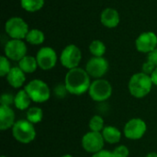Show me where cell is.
Masks as SVG:
<instances>
[{"mask_svg":"<svg viewBox=\"0 0 157 157\" xmlns=\"http://www.w3.org/2000/svg\"><path fill=\"white\" fill-rule=\"evenodd\" d=\"M150 76H151V79L153 81L154 86H157V67H155V69L154 70V72L152 73V75Z\"/></svg>","mask_w":157,"mask_h":157,"instance_id":"obj_32","label":"cell"},{"mask_svg":"<svg viewBox=\"0 0 157 157\" xmlns=\"http://www.w3.org/2000/svg\"><path fill=\"white\" fill-rule=\"evenodd\" d=\"M1 157H7V156H6V155H2Z\"/></svg>","mask_w":157,"mask_h":157,"instance_id":"obj_35","label":"cell"},{"mask_svg":"<svg viewBox=\"0 0 157 157\" xmlns=\"http://www.w3.org/2000/svg\"><path fill=\"white\" fill-rule=\"evenodd\" d=\"M16 115L13 109L9 106H0V130L7 131L12 129L16 123Z\"/></svg>","mask_w":157,"mask_h":157,"instance_id":"obj_15","label":"cell"},{"mask_svg":"<svg viewBox=\"0 0 157 157\" xmlns=\"http://www.w3.org/2000/svg\"><path fill=\"white\" fill-rule=\"evenodd\" d=\"M100 23L108 29H114L118 27L121 21L120 13L113 7H106L100 13Z\"/></svg>","mask_w":157,"mask_h":157,"instance_id":"obj_14","label":"cell"},{"mask_svg":"<svg viewBox=\"0 0 157 157\" xmlns=\"http://www.w3.org/2000/svg\"><path fill=\"white\" fill-rule=\"evenodd\" d=\"M27 52L28 47L24 40L10 39L6 41L4 47V55L10 61L17 63L27 55Z\"/></svg>","mask_w":157,"mask_h":157,"instance_id":"obj_8","label":"cell"},{"mask_svg":"<svg viewBox=\"0 0 157 157\" xmlns=\"http://www.w3.org/2000/svg\"><path fill=\"white\" fill-rule=\"evenodd\" d=\"M5 31L10 39L25 40L28 32L29 31V27L22 17H12L6 21Z\"/></svg>","mask_w":157,"mask_h":157,"instance_id":"obj_5","label":"cell"},{"mask_svg":"<svg viewBox=\"0 0 157 157\" xmlns=\"http://www.w3.org/2000/svg\"><path fill=\"white\" fill-rule=\"evenodd\" d=\"M11 68L12 66L10 63V60L5 55H2L0 57V75L2 77L6 76L7 74L10 72Z\"/></svg>","mask_w":157,"mask_h":157,"instance_id":"obj_25","label":"cell"},{"mask_svg":"<svg viewBox=\"0 0 157 157\" xmlns=\"http://www.w3.org/2000/svg\"><path fill=\"white\" fill-rule=\"evenodd\" d=\"M112 91L111 84L106 79L99 78L91 82L88 94L92 100L96 102H104L111 97Z\"/></svg>","mask_w":157,"mask_h":157,"instance_id":"obj_6","label":"cell"},{"mask_svg":"<svg viewBox=\"0 0 157 157\" xmlns=\"http://www.w3.org/2000/svg\"><path fill=\"white\" fill-rule=\"evenodd\" d=\"M147 61H149L155 67H157V48L147 54Z\"/></svg>","mask_w":157,"mask_h":157,"instance_id":"obj_30","label":"cell"},{"mask_svg":"<svg viewBox=\"0 0 157 157\" xmlns=\"http://www.w3.org/2000/svg\"><path fill=\"white\" fill-rule=\"evenodd\" d=\"M145 157H157V153H155V152L149 153Z\"/></svg>","mask_w":157,"mask_h":157,"instance_id":"obj_33","label":"cell"},{"mask_svg":"<svg viewBox=\"0 0 157 157\" xmlns=\"http://www.w3.org/2000/svg\"><path fill=\"white\" fill-rule=\"evenodd\" d=\"M147 132L146 122L140 118H133L128 121L123 128V133L129 140L136 141L142 139Z\"/></svg>","mask_w":157,"mask_h":157,"instance_id":"obj_10","label":"cell"},{"mask_svg":"<svg viewBox=\"0 0 157 157\" xmlns=\"http://www.w3.org/2000/svg\"><path fill=\"white\" fill-rule=\"evenodd\" d=\"M32 102L40 104L48 101L51 98V89L47 83L40 79L29 81L24 87Z\"/></svg>","mask_w":157,"mask_h":157,"instance_id":"obj_4","label":"cell"},{"mask_svg":"<svg viewBox=\"0 0 157 157\" xmlns=\"http://www.w3.org/2000/svg\"><path fill=\"white\" fill-rule=\"evenodd\" d=\"M92 157H114L112 152L109 151V150H101L100 152H98L96 154H94Z\"/></svg>","mask_w":157,"mask_h":157,"instance_id":"obj_31","label":"cell"},{"mask_svg":"<svg viewBox=\"0 0 157 157\" xmlns=\"http://www.w3.org/2000/svg\"><path fill=\"white\" fill-rule=\"evenodd\" d=\"M155 69V66L152 63H150L149 61H147V60H146V62H144V64H143L142 72H143V73H144V74H146V75H151Z\"/></svg>","mask_w":157,"mask_h":157,"instance_id":"obj_28","label":"cell"},{"mask_svg":"<svg viewBox=\"0 0 157 157\" xmlns=\"http://www.w3.org/2000/svg\"><path fill=\"white\" fill-rule=\"evenodd\" d=\"M25 40L27 43L34 46L41 45L45 41V34L40 29H31L28 32Z\"/></svg>","mask_w":157,"mask_h":157,"instance_id":"obj_20","label":"cell"},{"mask_svg":"<svg viewBox=\"0 0 157 157\" xmlns=\"http://www.w3.org/2000/svg\"><path fill=\"white\" fill-rule=\"evenodd\" d=\"M6 77L9 86L17 89L22 87L26 82V74L18 66L12 67Z\"/></svg>","mask_w":157,"mask_h":157,"instance_id":"obj_16","label":"cell"},{"mask_svg":"<svg viewBox=\"0 0 157 157\" xmlns=\"http://www.w3.org/2000/svg\"><path fill=\"white\" fill-rule=\"evenodd\" d=\"M88 50L92 56L94 57H103L106 53L107 47L105 43L100 40H94L90 42L88 46Z\"/></svg>","mask_w":157,"mask_h":157,"instance_id":"obj_22","label":"cell"},{"mask_svg":"<svg viewBox=\"0 0 157 157\" xmlns=\"http://www.w3.org/2000/svg\"><path fill=\"white\" fill-rule=\"evenodd\" d=\"M88 127L91 132H101L103 131V129L105 128V123H104L103 118L99 115H94L89 121Z\"/></svg>","mask_w":157,"mask_h":157,"instance_id":"obj_24","label":"cell"},{"mask_svg":"<svg viewBox=\"0 0 157 157\" xmlns=\"http://www.w3.org/2000/svg\"><path fill=\"white\" fill-rule=\"evenodd\" d=\"M61 157H74L73 155H68V154H66V155H62Z\"/></svg>","mask_w":157,"mask_h":157,"instance_id":"obj_34","label":"cell"},{"mask_svg":"<svg viewBox=\"0 0 157 157\" xmlns=\"http://www.w3.org/2000/svg\"><path fill=\"white\" fill-rule=\"evenodd\" d=\"M90 75L87 74L86 69L81 67H76L68 70L64 76V86L71 95L80 96L88 92L91 79Z\"/></svg>","mask_w":157,"mask_h":157,"instance_id":"obj_1","label":"cell"},{"mask_svg":"<svg viewBox=\"0 0 157 157\" xmlns=\"http://www.w3.org/2000/svg\"><path fill=\"white\" fill-rule=\"evenodd\" d=\"M11 132L15 140L23 144H30L36 138V130L34 124L29 122L27 119L17 121L12 127Z\"/></svg>","mask_w":157,"mask_h":157,"instance_id":"obj_3","label":"cell"},{"mask_svg":"<svg viewBox=\"0 0 157 157\" xmlns=\"http://www.w3.org/2000/svg\"><path fill=\"white\" fill-rule=\"evenodd\" d=\"M26 119L32 124L40 123L43 119V110L39 107H30L27 110Z\"/></svg>","mask_w":157,"mask_h":157,"instance_id":"obj_23","label":"cell"},{"mask_svg":"<svg viewBox=\"0 0 157 157\" xmlns=\"http://www.w3.org/2000/svg\"><path fill=\"white\" fill-rule=\"evenodd\" d=\"M135 48L141 53L148 54L157 48V35L154 31H144L135 40Z\"/></svg>","mask_w":157,"mask_h":157,"instance_id":"obj_13","label":"cell"},{"mask_svg":"<svg viewBox=\"0 0 157 157\" xmlns=\"http://www.w3.org/2000/svg\"><path fill=\"white\" fill-rule=\"evenodd\" d=\"M59 60L61 64L68 70L79 67L82 61V52L77 45L68 44L61 52Z\"/></svg>","mask_w":157,"mask_h":157,"instance_id":"obj_7","label":"cell"},{"mask_svg":"<svg viewBox=\"0 0 157 157\" xmlns=\"http://www.w3.org/2000/svg\"><path fill=\"white\" fill-rule=\"evenodd\" d=\"M32 100L30 99L29 96L26 92L25 89H20L17 92L15 95V100H14V106L18 110H28L30 107Z\"/></svg>","mask_w":157,"mask_h":157,"instance_id":"obj_18","label":"cell"},{"mask_svg":"<svg viewBox=\"0 0 157 157\" xmlns=\"http://www.w3.org/2000/svg\"><path fill=\"white\" fill-rule=\"evenodd\" d=\"M45 5V0H20V6L27 12L40 11Z\"/></svg>","mask_w":157,"mask_h":157,"instance_id":"obj_21","label":"cell"},{"mask_svg":"<svg viewBox=\"0 0 157 157\" xmlns=\"http://www.w3.org/2000/svg\"><path fill=\"white\" fill-rule=\"evenodd\" d=\"M109 68V63L108 60L103 57H94L92 56L86 64V71L90 75V77L95 79L103 78V76L108 73Z\"/></svg>","mask_w":157,"mask_h":157,"instance_id":"obj_12","label":"cell"},{"mask_svg":"<svg viewBox=\"0 0 157 157\" xmlns=\"http://www.w3.org/2000/svg\"><path fill=\"white\" fill-rule=\"evenodd\" d=\"M14 100H15V96H13L10 93H4L1 96L0 103H1V105L9 106L10 107L12 104H14Z\"/></svg>","mask_w":157,"mask_h":157,"instance_id":"obj_27","label":"cell"},{"mask_svg":"<svg viewBox=\"0 0 157 157\" xmlns=\"http://www.w3.org/2000/svg\"><path fill=\"white\" fill-rule=\"evenodd\" d=\"M17 66L25 73V74H32L39 67L36 57L31 55H26L19 62Z\"/></svg>","mask_w":157,"mask_h":157,"instance_id":"obj_19","label":"cell"},{"mask_svg":"<svg viewBox=\"0 0 157 157\" xmlns=\"http://www.w3.org/2000/svg\"><path fill=\"white\" fill-rule=\"evenodd\" d=\"M105 140L102 136L101 132H88L83 137L81 141V144L83 149L89 154H96L103 150L105 145Z\"/></svg>","mask_w":157,"mask_h":157,"instance_id":"obj_11","label":"cell"},{"mask_svg":"<svg viewBox=\"0 0 157 157\" xmlns=\"http://www.w3.org/2000/svg\"><path fill=\"white\" fill-rule=\"evenodd\" d=\"M102 136L105 140L106 143L109 144H118L121 139V132L115 126H105V128L103 129V131L101 132Z\"/></svg>","mask_w":157,"mask_h":157,"instance_id":"obj_17","label":"cell"},{"mask_svg":"<svg viewBox=\"0 0 157 157\" xmlns=\"http://www.w3.org/2000/svg\"><path fill=\"white\" fill-rule=\"evenodd\" d=\"M36 59L39 68L43 71H49L55 67L58 62V55L55 50L50 46L41 47L36 53Z\"/></svg>","mask_w":157,"mask_h":157,"instance_id":"obj_9","label":"cell"},{"mask_svg":"<svg viewBox=\"0 0 157 157\" xmlns=\"http://www.w3.org/2000/svg\"><path fill=\"white\" fill-rule=\"evenodd\" d=\"M54 93L58 98H63V97H64V95L66 93H68V91H67V89H66V87H65V86L63 84V85H58L54 88Z\"/></svg>","mask_w":157,"mask_h":157,"instance_id":"obj_29","label":"cell"},{"mask_svg":"<svg viewBox=\"0 0 157 157\" xmlns=\"http://www.w3.org/2000/svg\"><path fill=\"white\" fill-rule=\"evenodd\" d=\"M114 157H128L130 155L129 148L125 145H119L117 146L114 151H112Z\"/></svg>","mask_w":157,"mask_h":157,"instance_id":"obj_26","label":"cell"},{"mask_svg":"<svg viewBox=\"0 0 157 157\" xmlns=\"http://www.w3.org/2000/svg\"><path fill=\"white\" fill-rule=\"evenodd\" d=\"M154 84L149 75L143 72L132 75L128 83L130 94L136 98H143L146 97L152 90Z\"/></svg>","mask_w":157,"mask_h":157,"instance_id":"obj_2","label":"cell"}]
</instances>
